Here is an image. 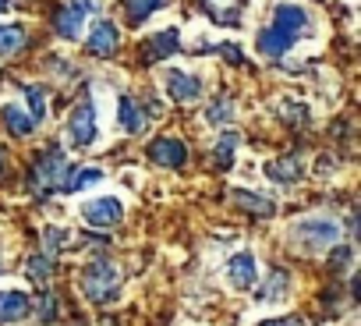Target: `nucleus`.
<instances>
[{"instance_id": "obj_1", "label": "nucleus", "mask_w": 361, "mask_h": 326, "mask_svg": "<svg viewBox=\"0 0 361 326\" xmlns=\"http://www.w3.org/2000/svg\"><path fill=\"white\" fill-rule=\"evenodd\" d=\"M68 174V159H64V149L61 145H50L47 152L36 156L32 163V174H29V188L36 199H47L54 192H61V181Z\"/></svg>"}, {"instance_id": "obj_2", "label": "nucleus", "mask_w": 361, "mask_h": 326, "mask_svg": "<svg viewBox=\"0 0 361 326\" xmlns=\"http://www.w3.org/2000/svg\"><path fill=\"white\" fill-rule=\"evenodd\" d=\"M82 291H85V298L96 301V305L114 301L117 291H121V270H117V262H110L106 255L92 259V262L85 266V273H82Z\"/></svg>"}, {"instance_id": "obj_3", "label": "nucleus", "mask_w": 361, "mask_h": 326, "mask_svg": "<svg viewBox=\"0 0 361 326\" xmlns=\"http://www.w3.org/2000/svg\"><path fill=\"white\" fill-rule=\"evenodd\" d=\"M290 234H294V241H298L301 248H308V252H322V248L336 245V238H340V224H336L333 217H305V220L294 224Z\"/></svg>"}, {"instance_id": "obj_4", "label": "nucleus", "mask_w": 361, "mask_h": 326, "mask_svg": "<svg viewBox=\"0 0 361 326\" xmlns=\"http://www.w3.org/2000/svg\"><path fill=\"white\" fill-rule=\"evenodd\" d=\"M96 131H99V124H96V103L85 96L78 107H75V114H71V121H68V135H71V145H78V149H89L92 142H96Z\"/></svg>"}, {"instance_id": "obj_5", "label": "nucleus", "mask_w": 361, "mask_h": 326, "mask_svg": "<svg viewBox=\"0 0 361 326\" xmlns=\"http://www.w3.org/2000/svg\"><path fill=\"white\" fill-rule=\"evenodd\" d=\"M269 29H276L280 36H287L290 43H298V40L312 29V18H308V11L298 8V4H276L273 25H269Z\"/></svg>"}, {"instance_id": "obj_6", "label": "nucleus", "mask_w": 361, "mask_h": 326, "mask_svg": "<svg viewBox=\"0 0 361 326\" xmlns=\"http://www.w3.org/2000/svg\"><path fill=\"white\" fill-rule=\"evenodd\" d=\"M82 220L89 227H96V231H110V227H117L124 220V206L117 199L103 195V199H92V203L82 206Z\"/></svg>"}, {"instance_id": "obj_7", "label": "nucleus", "mask_w": 361, "mask_h": 326, "mask_svg": "<svg viewBox=\"0 0 361 326\" xmlns=\"http://www.w3.org/2000/svg\"><path fill=\"white\" fill-rule=\"evenodd\" d=\"M85 15H89L85 0H68V4L57 8V15H54V32L64 36V40H78V32L85 29Z\"/></svg>"}, {"instance_id": "obj_8", "label": "nucleus", "mask_w": 361, "mask_h": 326, "mask_svg": "<svg viewBox=\"0 0 361 326\" xmlns=\"http://www.w3.org/2000/svg\"><path fill=\"white\" fill-rule=\"evenodd\" d=\"M166 96H170L173 103H195V99L202 96L199 75H188V71L170 68V71H166Z\"/></svg>"}, {"instance_id": "obj_9", "label": "nucleus", "mask_w": 361, "mask_h": 326, "mask_svg": "<svg viewBox=\"0 0 361 326\" xmlns=\"http://www.w3.org/2000/svg\"><path fill=\"white\" fill-rule=\"evenodd\" d=\"M89 54L92 57H114L117 54V47H121V32H117V25L110 22V18H99L96 25H92V32H89Z\"/></svg>"}, {"instance_id": "obj_10", "label": "nucleus", "mask_w": 361, "mask_h": 326, "mask_svg": "<svg viewBox=\"0 0 361 326\" xmlns=\"http://www.w3.org/2000/svg\"><path fill=\"white\" fill-rule=\"evenodd\" d=\"M149 159L159 163V167L177 171V167H185L188 149H185V142H177V138H156V142H149Z\"/></svg>"}, {"instance_id": "obj_11", "label": "nucleus", "mask_w": 361, "mask_h": 326, "mask_svg": "<svg viewBox=\"0 0 361 326\" xmlns=\"http://www.w3.org/2000/svg\"><path fill=\"white\" fill-rule=\"evenodd\" d=\"M227 280L238 287V291H248L259 284V273H255V255L252 252H234L227 259Z\"/></svg>"}, {"instance_id": "obj_12", "label": "nucleus", "mask_w": 361, "mask_h": 326, "mask_svg": "<svg viewBox=\"0 0 361 326\" xmlns=\"http://www.w3.org/2000/svg\"><path fill=\"white\" fill-rule=\"evenodd\" d=\"M25 315H32V298L25 291H0V326L22 322Z\"/></svg>"}, {"instance_id": "obj_13", "label": "nucleus", "mask_w": 361, "mask_h": 326, "mask_svg": "<svg viewBox=\"0 0 361 326\" xmlns=\"http://www.w3.org/2000/svg\"><path fill=\"white\" fill-rule=\"evenodd\" d=\"M301 174H305V163L298 156H280V159L266 163V178L276 181V185H294Z\"/></svg>"}, {"instance_id": "obj_14", "label": "nucleus", "mask_w": 361, "mask_h": 326, "mask_svg": "<svg viewBox=\"0 0 361 326\" xmlns=\"http://www.w3.org/2000/svg\"><path fill=\"white\" fill-rule=\"evenodd\" d=\"M0 117H4V128L18 138L32 135L36 131V121L29 117V110H22V103H4V110H0Z\"/></svg>"}, {"instance_id": "obj_15", "label": "nucleus", "mask_w": 361, "mask_h": 326, "mask_svg": "<svg viewBox=\"0 0 361 326\" xmlns=\"http://www.w3.org/2000/svg\"><path fill=\"white\" fill-rule=\"evenodd\" d=\"M117 121H121V128H124L128 135H138V131L145 128V110H142V103L131 99V96H124V99L117 103Z\"/></svg>"}, {"instance_id": "obj_16", "label": "nucleus", "mask_w": 361, "mask_h": 326, "mask_svg": "<svg viewBox=\"0 0 361 326\" xmlns=\"http://www.w3.org/2000/svg\"><path fill=\"white\" fill-rule=\"evenodd\" d=\"M177 43H180V36H177V29H166V32H156L149 43H145V61H163V57H170V54H177Z\"/></svg>"}, {"instance_id": "obj_17", "label": "nucleus", "mask_w": 361, "mask_h": 326, "mask_svg": "<svg viewBox=\"0 0 361 326\" xmlns=\"http://www.w3.org/2000/svg\"><path fill=\"white\" fill-rule=\"evenodd\" d=\"M103 181V171L99 167H78V171H68L64 181H61V192H82L89 185H99Z\"/></svg>"}, {"instance_id": "obj_18", "label": "nucleus", "mask_w": 361, "mask_h": 326, "mask_svg": "<svg viewBox=\"0 0 361 326\" xmlns=\"http://www.w3.org/2000/svg\"><path fill=\"white\" fill-rule=\"evenodd\" d=\"M234 203H238L245 213H252V217H273V213H276V203H269V199H262V195H255V192H245V188L234 192Z\"/></svg>"}, {"instance_id": "obj_19", "label": "nucleus", "mask_w": 361, "mask_h": 326, "mask_svg": "<svg viewBox=\"0 0 361 326\" xmlns=\"http://www.w3.org/2000/svg\"><path fill=\"white\" fill-rule=\"evenodd\" d=\"M206 11L213 15L216 25H238L241 22V8L234 0H206Z\"/></svg>"}, {"instance_id": "obj_20", "label": "nucleus", "mask_w": 361, "mask_h": 326, "mask_svg": "<svg viewBox=\"0 0 361 326\" xmlns=\"http://www.w3.org/2000/svg\"><path fill=\"white\" fill-rule=\"evenodd\" d=\"M163 4H166V0H124V18H128V25H142Z\"/></svg>"}, {"instance_id": "obj_21", "label": "nucleus", "mask_w": 361, "mask_h": 326, "mask_svg": "<svg viewBox=\"0 0 361 326\" xmlns=\"http://www.w3.org/2000/svg\"><path fill=\"white\" fill-rule=\"evenodd\" d=\"M25 29L22 25H0V57H11L18 50H25Z\"/></svg>"}, {"instance_id": "obj_22", "label": "nucleus", "mask_w": 361, "mask_h": 326, "mask_svg": "<svg viewBox=\"0 0 361 326\" xmlns=\"http://www.w3.org/2000/svg\"><path fill=\"white\" fill-rule=\"evenodd\" d=\"M287 287H290V277H287V270H273V273H269V280H266V287L259 291V301L283 298V294H287Z\"/></svg>"}, {"instance_id": "obj_23", "label": "nucleus", "mask_w": 361, "mask_h": 326, "mask_svg": "<svg viewBox=\"0 0 361 326\" xmlns=\"http://www.w3.org/2000/svg\"><path fill=\"white\" fill-rule=\"evenodd\" d=\"M234 149H238V135L234 131H224L220 135V142H216V149H213V159H216V167H231L234 163Z\"/></svg>"}, {"instance_id": "obj_24", "label": "nucleus", "mask_w": 361, "mask_h": 326, "mask_svg": "<svg viewBox=\"0 0 361 326\" xmlns=\"http://www.w3.org/2000/svg\"><path fill=\"white\" fill-rule=\"evenodd\" d=\"M22 92L29 96V117L39 124V121L47 117V89H43V85H25Z\"/></svg>"}, {"instance_id": "obj_25", "label": "nucleus", "mask_w": 361, "mask_h": 326, "mask_svg": "<svg viewBox=\"0 0 361 326\" xmlns=\"http://www.w3.org/2000/svg\"><path fill=\"white\" fill-rule=\"evenodd\" d=\"M50 273H54V259H50V255H32V259H29V280L47 284Z\"/></svg>"}, {"instance_id": "obj_26", "label": "nucleus", "mask_w": 361, "mask_h": 326, "mask_svg": "<svg viewBox=\"0 0 361 326\" xmlns=\"http://www.w3.org/2000/svg\"><path fill=\"white\" fill-rule=\"evenodd\" d=\"M231 117H234V107H231V99H213V107L206 110V121H209L213 128L227 124Z\"/></svg>"}, {"instance_id": "obj_27", "label": "nucleus", "mask_w": 361, "mask_h": 326, "mask_svg": "<svg viewBox=\"0 0 361 326\" xmlns=\"http://www.w3.org/2000/svg\"><path fill=\"white\" fill-rule=\"evenodd\" d=\"M64 241H68V231H64V227H47V231H43V245H47V255H50V259L64 248Z\"/></svg>"}, {"instance_id": "obj_28", "label": "nucleus", "mask_w": 361, "mask_h": 326, "mask_svg": "<svg viewBox=\"0 0 361 326\" xmlns=\"http://www.w3.org/2000/svg\"><path fill=\"white\" fill-rule=\"evenodd\" d=\"M32 312H36V319L47 326V322H54L57 319V298L54 294H47V298H39V305H32Z\"/></svg>"}, {"instance_id": "obj_29", "label": "nucleus", "mask_w": 361, "mask_h": 326, "mask_svg": "<svg viewBox=\"0 0 361 326\" xmlns=\"http://www.w3.org/2000/svg\"><path fill=\"white\" fill-rule=\"evenodd\" d=\"M220 54H224L231 64H241V61H245V54L238 50V43H220Z\"/></svg>"}, {"instance_id": "obj_30", "label": "nucleus", "mask_w": 361, "mask_h": 326, "mask_svg": "<svg viewBox=\"0 0 361 326\" xmlns=\"http://www.w3.org/2000/svg\"><path fill=\"white\" fill-rule=\"evenodd\" d=\"M262 326H301V322L287 315V319H269V322H262Z\"/></svg>"}, {"instance_id": "obj_31", "label": "nucleus", "mask_w": 361, "mask_h": 326, "mask_svg": "<svg viewBox=\"0 0 361 326\" xmlns=\"http://www.w3.org/2000/svg\"><path fill=\"white\" fill-rule=\"evenodd\" d=\"M0 174H4V149H0Z\"/></svg>"}, {"instance_id": "obj_32", "label": "nucleus", "mask_w": 361, "mask_h": 326, "mask_svg": "<svg viewBox=\"0 0 361 326\" xmlns=\"http://www.w3.org/2000/svg\"><path fill=\"white\" fill-rule=\"evenodd\" d=\"M0 11H8V0H0Z\"/></svg>"}]
</instances>
